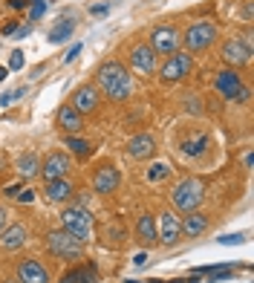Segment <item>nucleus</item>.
I'll list each match as a JSON object with an SVG mask.
<instances>
[{
	"label": "nucleus",
	"mask_w": 254,
	"mask_h": 283,
	"mask_svg": "<svg viewBox=\"0 0 254 283\" xmlns=\"http://www.w3.org/2000/svg\"><path fill=\"white\" fill-rule=\"evenodd\" d=\"M96 81H99V93H104L110 101H127L133 96L130 69L121 61H104L99 67V72H96Z\"/></svg>",
	"instance_id": "1"
},
{
	"label": "nucleus",
	"mask_w": 254,
	"mask_h": 283,
	"mask_svg": "<svg viewBox=\"0 0 254 283\" xmlns=\"http://www.w3.org/2000/svg\"><path fill=\"white\" fill-rule=\"evenodd\" d=\"M170 200H173V208H176V211L191 214V211H197V208L203 205V200H205V182L203 179H197V176H185V179L176 182Z\"/></svg>",
	"instance_id": "2"
},
{
	"label": "nucleus",
	"mask_w": 254,
	"mask_h": 283,
	"mask_svg": "<svg viewBox=\"0 0 254 283\" xmlns=\"http://www.w3.org/2000/svg\"><path fill=\"white\" fill-rule=\"evenodd\" d=\"M47 249H50L52 257H58V260H64V263H72V260L84 257V243L75 240V237L69 231H64V228H52V231L47 234Z\"/></svg>",
	"instance_id": "3"
},
{
	"label": "nucleus",
	"mask_w": 254,
	"mask_h": 283,
	"mask_svg": "<svg viewBox=\"0 0 254 283\" xmlns=\"http://www.w3.org/2000/svg\"><path fill=\"white\" fill-rule=\"evenodd\" d=\"M61 228H64V231H69L75 240L87 243V240H93L96 223H93V214H90L87 208H81V205H72V208H67V211H61Z\"/></svg>",
	"instance_id": "4"
},
{
	"label": "nucleus",
	"mask_w": 254,
	"mask_h": 283,
	"mask_svg": "<svg viewBox=\"0 0 254 283\" xmlns=\"http://www.w3.org/2000/svg\"><path fill=\"white\" fill-rule=\"evenodd\" d=\"M214 90H217L225 101H249V96H252V90L243 84L240 72L231 69V67L220 69V72L214 75Z\"/></svg>",
	"instance_id": "5"
},
{
	"label": "nucleus",
	"mask_w": 254,
	"mask_h": 283,
	"mask_svg": "<svg viewBox=\"0 0 254 283\" xmlns=\"http://www.w3.org/2000/svg\"><path fill=\"white\" fill-rule=\"evenodd\" d=\"M211 142L214 139H211L208 130H191L179 142V156L188 159V162H203L205 156H208V150H211Z\"/></svg>",
	"instance_id": "6"
},
{
	"label": "nucleus",
	"mask_w": 254,
	"mask_h": 283,
	"mask_svg": "<svg viewBox=\"0 0 254 283\" xmlns=\"http://www.w3.org/2000/svg\"><path fill=\"white\" fill-rule=\"evenodd\" d=\"M214 38H217V26H214V20H197L191 29L185 32V50L188 55H194V52H205L211 44H214Z\"/></svg>",
	"instance_id": "7"
},
{
	"label": "nucleus",
	"mask_w": 254,
	"mask_h": 283,
	"mask_svg": "<svg viewBox=\"0 0 254 283\" xmlns=\"http://www.w3.org/2000/svg\"><path fill=\"white\" fill-rule=\"evenodd\" d=\"M191 69H194V58L188 52H173V55H168V61L156 69V72H159V78L165 84H176V81H182V78H188Z\"/></svg>",
	"instance_id": "8"
},
{
	"label": "nucleus",
	"mask_w": 254,
	"mask_h": 283,
	"mask_svg": "<svg viewBox=\"0 0 254 283\" xmlns=\"http://www.w3.org/2000/svg\"><path fill=\"white\" fill-rule=\"evenodd\" d=\"M159 55L151 50V44H136L133 50L127 52V64H130V72L136 75H153L159 69Z\"/></svg>",
	"instance_id": "9"
},
{
	"label": "nucleus",
	"mask_w": 254,
	"mask_h": 283,
	"mask_svg": "<svg viewBox=\"0 0 254 283\" xmlns=\"http://www.w3.org/2000/svg\"><path fill=\"white\" fill-rule=\"evenodd\" d=\"M69 170H72V156L64 153V150H52L44 156V162H41V176H44V182H52V179H61V176H67Z\"/></svg>",
	"instance_id": "10"
},
{
	"label": "nucleus",
	"mask_w": 254,
	"mask_h": 283,
	"mask_svg": "<svg viewBox=\"0 0 254 283\" xmlns=\"http://www.w3.org/2000/svg\"><path fill=\"white\" fill-rule=\"evenodd\" d=\"M222 61L231 69H240L252 61V41L249 38H231L222 44Z\"/></svg>",
	"instance_id": "11"
},
{
	"label": "nucleus",
	"mask_w": 254,
	"mask_h": 283,
	"mask_svg": "<svg viewBox=\"0 0 254 283\" xmlns=\"http://www.w3.org/2000/svg\"><path fill=\"white\" fill-rule=\"evenodd\" d=\"M151 50L156 55H173V52H179V32H176V26H170V23L156 26L151 35Z\"/></svg>",
	"instance_id": "12"
},
{
	"label": "nucleus",
	"mask_w": 254,
	"mask_h": 283,
	"mask_svg": "<svg viewBox=\"0 0 254 283\" xmlns=\"http://www.w3.org/2000/svg\"><path fill=\"white\" fill-rule=\"evenodd\" d=\"M99 104H102V93H99V87L96 84H84V87H78L75 93H72V107L87 116V113H96L99 110Z\"/></svg>",
	"instance_id": "13"
},
{
	"label": "nucleus",
	"mask_w": 254,
	"mask_h": 283,
	"mask_svg": "<svg viewBox=\"0 0 254 283\" xmlns=\"http://www.w3.org/2000/svg\"><path fill=\"white\" fill-rule=\"evenodd\" d=\"M15 278H17V283H50V272H47V266H44L41 260L26 257V260L17 263Z\"/></svg>",
	"instance_id": "14"
},
{
	"label": "nucleus",
	"mask_w": 254,
	"mask_h": 283,
	"mask_svg": "<svg viewBox=\"0 0 254 283\" xmlns=\"http://www.w3.org/2000/svg\"><path fill=\"white\" fill-rule=\"evenodd\" d=\"M121 185V173L116 165H102L96 170V176H93V188H96V194H113L116 188Z\"/></svg>",
	"instance_id": "15"
},
{
	"label": "nucleus",
	"mask_w": 254,
	"mask_h": 283,
	"mask_svg": "<svg viewBox=\"0 0 254 283\" xmlns=\"http://www.w3.org/2000/svg\"><path fill=\"white\" fill-rule=\"evenodd\" d=\"M156 237H159V243H165V246H176L179 243V220L173 217V211H165V214L159 217V226H156Z\"/></svg>",
	"instance_id": "16"
},
{
	"label": "nucleus",
	"mask_w": 254,
	"mask_h": 283,
	"mask_svg": "<svg viewBox=\"0 0 254 283\" xmlns=\"http://www.w3.org/2000/svg\"><path fill=\"white\" fill-rule=\"evenodd\" d=\"M26 237H29L26 226H23V223H12V226H6V228L0 231V249L3 251H17L23 243H26Z\"/></svg>",
	"instance_id": "17"
},
{
	"label": "nucleus",
	"mask_w": 254,
	"mask_h": 283,
	"mask_svg": "<svg viewBox=\"0 0 254 283\" xmlns=\"http://www.w3.org/2000/svg\"><path fill=\"white\" fill-rule=\"evenodd\" d=\"M72 194H75V185L69 182L67 176H61V179H52V182H47V188H44V197H47V202H52V205H61V202H67Z\"/></svg>",
	"instance_id": "18"
},
{
	"label": "nucleus",
	"mask_w": 254,
	"mask_h": 283,
	"mask_svg": "<svg viewBox=\"0 0 254 283\" xmlns=\"http://www.w3.org/2000/svg\"><path fill=\"white\" fill-rule=\"evenodd\" d=\"M127 150H130V156L133 159H153V153H156V142H153L151 133H136L130 142H127Z\"/></svg>",
	"instance_id": "19"
},
{
	"label": "nucleus",
	"mask_w": 254,
	"mask_h": 283,
	"mask_svg": "<svg viewBox=\"0 0 254 283\" xmlns=\"http://www.w3.org/2000/svg\"><path fill=\"white\" fill-rule=\"evenodd\" d=\"M55 118H58V127H61L64 133H78V130L84 127V118H81V113H78L72 104H64V107H58Z\"/></svg>",
	"instance_id": "20"
},
{
	"label": "nucleus",
	"mask_w": 254,
	"mask_h": 283,
	"mask_svg": "<svg viewBox=\"0 0 254 283\" xmlns=\"http://www.w3.org/2000/svg\"><path fill=\"white\" fill-rule=\"evenodd\" d=\"M61 283H99V269L96 263H84V266L67 269Z\"/></svg>",
	"instance_id": "21"
},
{
	"label": "nucleus",
	"mask_w": 254,
	"mask_h": 283,
	"mask_svg": "<svg viewBox=\"0 0 254 283\" xmlns=\"http://www.w3.org/2000/svg\"><path fill=\"white\" fill-rule=\"evenodd\" d=\"M205 228H208V217L200 214V211L185 214V220L179 223V231L185 234V237H200V234H205Z\"/></svg>",
	"instance_id": "22"
},
{
	"label": "nucleus",
	"mask_w": 254,
	"mask_h": 283,
	"mask_svg": "<svg viewBox=\"0 0 254 283\" xmlns=\"http://www.w3.org/2000/svg\"><path fill=\"white\" fill-rule=\"evenodd\" d=\"M136 237H139V243H145V246L159 243V237H156V220H153L151 214H142L136 220Z\"/></svg>",
	"instance_id": "23"
},
{
	"label": "nucleus",
	"mask_w": 254,
	"mask_h": 283,
	"mask_svg": "<svg viewBox=\"0 0 254 283\" xmlns=\"http://www.w3.org/2000/svg\"><path fill=\"white\" fill-rule=\"evenodd\" d=\"M72 32H75V17L64 15V17H61V20H58V23L50 29V35H47V38H50V44H64V41H67Z\"/></svg>",
	"instance_id": "24"
},
{
	"label": "nucleus",
	"mask_w": 254,
	"mask_h": 283,
	"mask_svg": "<svg viewBox=\"0 0 254 283\" xmlns=\"http://www.w3.org/2000/svg\"><path fill=\"white\" fill-rule=\"evenodd\" d=\"M64 145H67L69 153H75V156H81V159H87V156L93 153V145H90L87 139H81L78 133H67L64 136Z\"/></svg>",
	"instance_id": "25"
},
{
	"label": "nucleus",
	"mask_w": 254,
	"mask_h": 283,
	"mask_svg": "<svg viewBox=\"0 0 254 283\" xmlns=\"http://www.w3.org/2000/svg\"><path fill=\"white\" fill-rule=\"evenodd\" d=\"M145 179L151 185H159V182H165V179H170V165L168 162H151L148 170H145Z\"/></svg>",
	"instance_id": "26"
},
{
	"label": "nucleus",
	"mask_w": 254,
	"mask_h": 283,
	"mask_svg": "<svg viewBox=\"0 0 254 283\" xmlns=\"http://www.w3.org/2000/svg\"><path fill=\"white\" fill-rule=\"evenodd\" d=\"M15 168H17V173H20V176H26V179H29V176H35V173L41 170V159H38L35 153H23V156L17 159Z\"/></svg>",
	"instance_id": "27"
},
{
	"label": "nucleus",
	"mask_w": 254,
	"mask_h": 283,
	"mask_svg": "<svg viewBox=\"0 0 254 283\" xmlns=\"http://www.w3.org/2000/svg\"><path fill=\"white\" fill-rule=\"evenodd\" d=\"M127 240V228L121 226V223H110L107 226V237H104V243L107 246H121Z\"/></svg>",
	"instance_id": "28"
},
{
	"label": "nucleus",
	"mask_w": 254,
	"mask_h": 283,
	"mask_svg": "<svg viewBox=\"0 0 254 283\" xmlns=\"http://www.w3.org/2000/svg\"><path fill=\"white\" fill-rule=\"evenodd\" d=\"M23 96H26V87H15V90H9V93L0 96V107H9V104H15V101L23 99Z\"/></svg>",
	"instance_id": "29"
},
{
	"label": "nucleus",
	"mask_w": 254,
	"mask_h": 283,
	"mask_svg": "<svg viewBox=\"0 0 254 283\" xmlns=\"http://www.w3.org/2000/svg\"><path fill=\"white\" fill-rule=\"evenodd\" d=\"M47 12V0H29V20H38Z\"/></svg>",
	"instance_id": "30"
},
{
	"label": "nucleus",
	"mask_w": 254,
	"mask_h": 283,
	"mask_svg": "<svg viewBox=\"0 0 254 283\" xmlns=\"http://www.w3.org/2000/svg\"><path fill=\"white\" fill-rule=\"evenodd\" d=\"M15 200H17V202H26V205H32V202H35V191H32V188H20Z\"/></svg>",
	"instance_id": "31"
},
{
	"label": "nucleus",
	"mask_w": 254,
	"mask_h": 283,
	"mask_svg": "<svg viewBox=\"0 0 254 283\" xmlns=\"http://www.w3.org/2000/svg\"><path fill=\"white\" fill-rule=\"evenodd\" d=\"M20 67H23V52L15 50L12 55H9V69H20Z\"/></svg>",
	"instance_id": "32"
},
{
	"label": "nucleus",
	"mask_w": 254,
	"mask_h": 283,
	"mask_svg": "<svg viewBox=\"0 0 254 283\" xmlns=\"http://www.w3.org/2000/svg\"><path fill=\"white\" fill-rule=\"evenodd\" d=\"M243 240H246L243 234H234V237H220L217 243H220V246H237V243H243Z\"/></svg>",
	"instance_id": "33"
},
{
	"label": "nucleus",
	"mask_w": 254,
	"mask_h": 283,
	"mask_svg": "<svg viewBox=\"0 0 254 283\" xmlns=\"http://www.w3.org/2000/svg\"><path fill=\"white\" fill-rule=\"evenodd\" d=\"M84 50V47H81V44H72V50L67 52V55H64V61H67V64H72V61H75V58H78V52Z\"/></svg>",
	"instance_id": "34"
},
{
	"label": "nucleus",
	"mask_w": 254,
	"mask_h": 283,
	"mask_svg": "<svg viewBox=\"0 0 254 283\" xmlns=\"http://www.w3.org/2000/svg\"><path fill=\"white\" fill-rule=\"evenodd\" d=\"M17 29H20V23H17V20H9V23H3V35H6V38H9V35H15Z\"/></svg>",
	"instance_id": "35"
},
{
	"label": "nucleus",
	"mask_w": 254,
	"mask_h": 283,
	"mask_svg": "<svg viewBox=\"0 0 254 283\" xmlns=\"http://www.w3.org/2000/svg\"><path fill=\"white\" fill-rule=\"evenodd\" d=\"M133 263L136 266H145V263H148V251H139V254L133 257Z\"/></svg>",
	"instance_id": "36"
},
{
	"label": "nucleus",
	"mask_w": 254,
	"mask_h": 283,
	"mask_svg": "<svg viewBox=\"0 0 254 283\" xmlns=\"http://www.w3.org/2000/svg\"><path fill=\"white\" fill-rule=\"evenodd\" d=\"M9 6H12V9H15V12H20V9H26V6H29V3H26V0H9Z\"/></svg>",
	"instance_id": "37"
},
{
	"label": "nucleus",
	"mask_w": 254,
	"mask_h": 283,
	"mask_svg": "<svg viewBox=\"0 0 254 283\" xmlns=\"http://www.w3.org/2000/svg\"><path fill=\"white\" fill-rule=\"evenodd\" d=\"M90 12H93L96 17H102V15H107V12H110V6H93Z\"/></svg>",
	"instance_id": "38"
},
{
	"label": "nucleus",
	"mask_w": 254,
	"mask_h": 283,
	"mask_svg": "<svg viewBox=\"0 0 254 283\" xmlns=\"http://www.w3.org/2000/svg\"><path fill=\"white\" fill-rule=\"evenodd\" d=\"M20 188H23V185H9V188H6V197H12V200H15V197H17V191H20Z\"/></svg>",
	"instance_id": "39"
},
{
	"label": "nucleus",
	"mask_w": 254,
	"mask_h": 283,
	"mask_svg": "<svg viewBox=\"0 0 254 283\" xmlns=\"http://www.w3.org/2000/svg\"><path fill=\"white\" fill-rule=\"evenodd\" d=\"M29 32H32V26H20V29L15 32V38H26Z\"/></svg>",
	"instance_id": "40"
},
{
	"label": "nucleus",
	"mask_w": 254,
	"mask_h": 283,
	"mask_svg": "<svg viewBox=\"0 0 254 283\" xmlns=\"http://www.w3.org/2000/svg\"><path fill=\"white\" fill-rule=\"evenodd\" d=\"M243 162H246V168H252V162H254V156H252V150H249V153H246V156H243Z\"/></svg>",
	"instance_id": "41"
},
{
	"label": "nucleus",
	"mask_w": 254,
	"mask_h": 283,
	"mask_svg": "<svg viewBox=\"0 0 254 283\" xmlns=\"http://www.w3.org/2000/svg\"><path fill=\"white\" fill-rule=\"evenodd\" d=\"M3 228H6V211L0 208V231H3Z\"/></svg>",
	"instance_id": "42"
},
{
	"label": "nucleus",
	"mask_w": 254,
	"mask_h": 283,
	"mask_svg": "<svg viewBox=\"0 0 254 283\" xmlns=\"http://www.w3.org/2000/svg\"><path fill=\"white\" fill-rule=\"evenodd\" d=\"M6 75H9V67H0V81H6Z\"/></svg>",
	"instance_id": "43"
},
{
	"label": "nucleus",
	"mask_w": 254,
	"mask_h": 283,
	"mask_svg": "<svg viewBox=\"0 0 254 283\" xmlns=\"http://www.w3.org/2000/svg\"><path fill=\"white\" fill-rule=\"evenodd\" d=\"M9 168V162H6V156H0V170H6Z\"/></svg>",
	"instance_id": "44"
},
{
	"label": "nucleus",
	"mask_w": 254,
	"mask_h": 283,
	"mask_svg": "<svg viewBox=\"0 0 254 283\" xmlns=\"http://www.w3.org/2000/svg\"><path fill=\"white\" fill-rule=\"evenodd\" d=\"M3 283H17V278H9V281H3Z\"/></svg>",
	"instance_id": "45"
},
{
	"label": "nucleus",
	"mask_w": 254,
	"mask_h": 283,
	"mask_svg": "<svg viewBox=\"0 0 254 283\" xmlns=\"http://www.w3.org/2000/svg\"><path fill=\"white\" fill-rule=\"evenodd\" d=\"M127 283H145V281H127Z\"/></svg>",
	"instance_id": "46"
}]
</instances>
